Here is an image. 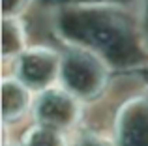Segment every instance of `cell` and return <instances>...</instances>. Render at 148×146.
Listing matches in <instances>:
<instances>
[{"mask_svg":"<svg viewBox=\"0 0 148 146\" xmlns=\"http://www.w3.org/2000/svg\"><path fill=\"white\" fill-rule=\"evenodd\" d=\"M58 38L99 56L107 66L133 68L145 60L139 21L112 4H68L54 15Z\"/></svg>","mask_w":148,"mask_h":146,"instance_id":"obj_1","label":"cell"},{"mask_svg":"<svg viewBox=\"0 0 148 146\" xmlns=\"http://www.w3.org/2000/svg\"><path fill=\"white\" fill-rule=\"evenodd\" d=\"M107 64L99 56L83 49H71L62 56L60 83L75 98H98L107 84Z\"/></svg>","mask_w":148,"mask_h":146,"instance_id":"obj_2","label":"cell"},{"mask_svg":"<svg viewBox=\"0 0 148 146\" xmlns=\"http://www.w3.org/2000/svg\"><path fill=\"white\" fill-rule=\"evenodd\" d=\"M62 58L51 49H28L17 56V79L28 90H47L60 77Z\"/></svg>","mask_w":148,"mask_h":146,"instance_id":"obj_3","label":"cell"},{"mask_svg":"<svg viewBox=\"0 0 148 146\" xmlns=\"http://www.w3.org/2000/svg\"><path fill=\"white\" fill-rule=\"evenodd\" d=\"M34 116L40 126L64 131L75 126L79 118V105L75 96L64 88H47L34 103Z\"/></svg>","mask_w":148,"mask_h":146,"instance_id":"obj_4","label":"cell"},{"mask_svg":"<svg viewBox=\"0 0 148 146\" xmlns=\"http://www.w3.org/2000/svg\"><path fill=\"white\" fill-rule=\"evenodd\" d=\"M116 146H148V98L131 99L116 122Z\"/></svg>","mask_w":148,"mask_h":146,"instance_id":"obj_5","label":"cell"},{"mask_svg":"<svg viewBox=\"0 0 148 146\" xmlns=\"http://www.w3.org/2000/svg\"><path fill=\"white\" fill-rule=\"evenodd\" d=\"M30 107V92L19 79H6L2 83V114L6 122L21 118Z\"/></svg>","mask_w":148,"mask_h":146,"instance_id":"obj_6","label":"cell"},{"mask_svg":"<svg viewBox=\"0 0 148 146\" xmlns=\"http://www.w3.org/2000/svg\"><path fill=\"white\" fill-rule=\"evenodd\" d=\"M25 49V32L15 17H4L2 23V51L4 56H19Z\"/></svg>","mask_w":148,"mask_h":146,"instance_id":"obj_7","label":"cell"},{"mask_svg":"<svg viewBox=\"0 0 148 146\" xmlns=\"http://www.w3.org/2000/svg\"><path fill=\"white\" fill-rule=\"evenodd\" d=\"M23 146H66V141L60 131L45 128V126H36L30 131H26Z\"/></svg>","mask_w":148,"mask_h":146,"instance_id":"obj_8","label":"cell"},{"mask_svg":"<svg viewBox=\"0 0 148 146\" xmlns=\"http://www.w3.org/2000/svg\"><path fill=\"white\" fill-rule=\"evenodd\" d=\"M75 146H112L107 139L99 135H94V133H86V135H81L77 139Z\"/></svg>","mask_w":148,"mask_h":146,"instance_id":"obj_9","label":"cell"},{"mask_svg":"<svg viewBox=\"0 0 148 146\" xmlns=\"http://www.w3.org/2000/svg\"><path fill=\"white\" fill-rule=\"evenodd\" d=\"M26 2H28V0H2L4 17H15V15L26 6Z\"/></svg>","mask_w":148,"mask_h":146,"instance_id":"obj_10","label":"cell"},{"mask_svg":"<svg viewBox=\"0 0 148 146\" xmlns=\"http://www.w3.org/2000/svg\"><path fill=\"white\" fill-rule=\"evenodd\" d=\"M139 30H141L143 41L148 45V0H145V2H143L141 17H139Z\"/></svg>","mask_w":148,"mask_h":146,"instance_id":"obj_11","label":"cell"},{"mask_svg":"<svg viewBox=\"0 0 148 146\" xmlns=\"http://www.w3.org/2000/svg\"><path fill=\"white\" fill-rule=\"evenodd\" d=\"M145 75H146V79H148V70H146V71H145Z\"/></svg>","mask_w":148,"mask_h":146,"instance_id":"obj_12","label":"cell"}]
</instances>
